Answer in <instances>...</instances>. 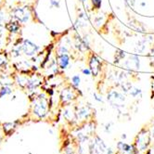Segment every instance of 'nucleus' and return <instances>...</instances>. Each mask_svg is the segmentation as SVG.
I'll use <instances>...</instances> for the list:
<instances>
[{
  "instance_id": "4be33fe9",
  "label": "nucleus",
  "mask_w": 154,
  "mask_h": 154,
  "mask_svg": "<svg viewBox=\"0 0 154 154\" xmlns=\"http://www.w3.org/2000/svg\"><path fill=\"white\" fill-rule=\"evenodd\" d=\"M152 136H153V137H154V128H153V132H152Z\"/></svg>"
},
{
  "instance_id": "39448f33",
  "label": "nucleus",
  "mask_w": 154,
  "mask_h": 154,
  "mask_svg": "<svg viewBox=\"0 0 154 154\" xmlns=\"http://www.w3.org/2000/svg\"><path fill=\"white\" fill-rule=\"evenodd\" d=\"M127 68L137 70L139 69V59L137 56H132L126 62H125Z\"/></svg>"
},
{
  "instance_id": "9d476101",
  "label": "nucleus",
  "mask_w": 154,
  "mask_h": 154,
  "mask_svg": "<svg viewBox=\"0 0 154 154\" xmlns=\"http://www.w3.org/2000/svg\"><path fill=\"white\" fill-rule=\"evenodd\" d=\"M117 147H118L119 149L123 150V151H126V152L130 151L131 149H132L130 145L126 144V143H124V142H119V143H118V145H117Z\"/></svg>"
},
{
  "instance_id": "5701e85b",
  "label": "nucleus",
  "mask_w": 154,
  "mask_h": 154,
  "mask_svg": "<svg viewBox=\"0 0 154 154\" xmlns=\"http://www.w3.org/2000/svg\"><path fill=\"white\" fill-rule=\"evenodd\" d=\"M150 153H151V152H150V150H149V151L147 152V154H150Z\"/></svg>"
},
{
  "instance_id": "f03ea898",
  "label": "nucleus",
  "mask_w": 154,
  "mask_h": 154,
  "mask_svg": "<svg viewBox=\"0 0 154 154\" xmlns=\"http://www.w3.org/2000/svg\"><path fill=\"white\" fill-rule=\"evenodd\" d=\"M13 15L19 21L24 23L29 20V15L30 14H29L28 10L25 8H18L13 10Z\"/></svg>"
},
{
  "instance_id": "ddd939ff",
  "label": "nucleus",
  "mask_w": 154,
  "mask_h": 154,
  "mask_svg": "<svg viewBox=\"0 0 154 154\" xmlns=\"http://www.w3.org/2000/svg\"><path fill=\"white\" fill-rule=\"evenodd\" d=\"M91 3L96 9H98V8H100L102 2H101V0H91Z\"/></svg>"
},
{
  "instance_id": "412c9836",
  "label": "nucleus",
  "mask_w": 154,
  "mask_h": 154,
  "mask_svg": "<svg viewBox=\"0 0 154 154\" xmlns=\"http://www.w3.org/2000/svg\"><path fill=\"white\" fill-rule=\"evenodd\" d=\"M122 137H123V138H126V136H125V135H123Z\"/></svg>"
},
{
  "instance_id": "423d86ee",
  "label": "nucleus",
  "mask_w": 154,
  "mask_h": 154,
  "mask_svg": "<svg viewBox=\"0 0 154 154\" xmlns=\"http://www.w3.org/2000/svg\"><path fill=\"white\" fill-rule=\"evenodd\" d=\"M58 62H59V65L61 69H66L68 67V65L70 63V58L67 54H62V55H60L59 58H58Z\"/></svg>"
},
{
  "instance_id": "0eeeda50",
  "label": "nucleus",
  "mask_w": 154,
  "mask_h": 154,
  "mask_svg": "<svg viewBox=\"0 0 154 154\" xmlns=\"http://www.w3.org/2000/svg\"><path fill=\"white\" fill-rule=\"evenodd\" d=\"M34 112L39 117L44 116V115H45V113H46V105L44 104V103H42V102L39 103V104H37V105H35Z\"/></svg>"
},
{
  "instance_id": "9b49d317",
  "label": "nucleus",
  "mask_w": 154,
  "mask_h": 154,
  "mask_svg": "<svg viewBox=\"0 0 154 154\" xmlns=\"http://www.w3.org/2000/svg\"><path fill=\"white\" fill-rule=\"evenodd\" d=\"M12 92V90L10 89V87L8 86H3L1 89H0V97H2L5 95H8Z\"/></svg>"
},
{
  "instance_id": "aec40b11",
  "label": "nucleus",
  "mask_w": 154,
  "mask_h": 154,
  "mask_svg": "<svg viewBox=\"0 0 154 154\" xmlns=\"http://www.w3.org/2000/svg\"><path fill=\"white\" fill-rule=\"evenodd\" d=\"M3 20H4V17L2 16V14H0V23H1V21H3Z\"/></svg>"
},
{
  "instance_id": "4468645a",
  "label": "nucleus",
  "mask_w": 154,
  "mask_h": 154,
  "mask_svg": "<svg viewBox=\"0 0 154 154\" xmlns=\"http://www.w3.org/2000/svg\"><path fill=\"white\" fill-rule=\"evenodd\" d=\"M60 4L57 0H50V8H60Z\"/></svg>"
},
{
  "instance_id": "20e7f679",
  "label": "nucleus",
  "mask_w": 154,
  "mask_h": 154,
  "mask_svg": "<svg viewBox=\"0 0 154 154\" xmlns=\"http://www.w3.org/2000/svg\"><path fill=\"white\" fill-rule=\"evenodd\" d=\"M89 65H90V70L91 72L94 74V76H97V73L100 71V61L96 56H92L89 61Z\"/></svg>"
},
{
  "instance_id": "6e6552de",
  "label": "nucleus",
  "mask_w": 154,
  "mask_h": 154,
  "mask_svg": "<svg viewBox=\"0 0 154 154\" xmlns=\"http://www.w3.org/2000/svg\"><path fill=\"white\" fill-rule=\"evenodd\" d=\"M6 28L8 31L11 32H17L20 29V24L18 23V21H10L6 25Z\"/></svg>"
},
{
  "instance_id": "f257e3e1",
  "label": "nucleus",
  "mask_w": 154,
  "mask_h": 154,
  "mask_svg": "<svg viewBox=\"0 0 154 154\" xmlns=\"http://www.w3.org/2000/svg\"><path fill=\"white\" fill-rule=\"evenodd\" d=\"M21 49L23 50V52L26 56L32 57L38 51L39 48H38V46L35 45V43L31 42L30 40H24L23 46H21Z\"/></svg>"
},
{
  "instance_id": "1a4fd4ad",
  "label": "nucleus",
  "mask_w": 154,
  "mask_h": 154,
  "mask_svg": "<svg viewBox=\"0 0 154 154\" xmlns=\"http://www.w3.org/2000/svg\"><path fill=\"white\" fill-rule=\"evenodd\" d=\"M61 97L64 101H67V100H72L73 98V94H72V90H69V89H64L62 91V94H61Z\"/></svg>"
},
{
  "instance_id": "6ab92c4d",
  "label": "nucleus",
  "mask_w": 154,
  "mask_h": 154,
  "mask_svg": "<svg viewBox=\"0 0 154 154\" xmlns=\"http://www.w3.org/2000/svg\"><path fill=\"white\" fill-rule=\"evenodd\" d=\"M5 62H6V60L2 59V58H1V56H0V66H1V65H3V64H4Z\"/></svg>"
},
{
  "instance_id": "7ed1b4c3",
  "label": "nucleus",
  "mask_w": 154,
  "mask_h": 154,
  "mask_svg": "<svg viewBox=\"0 0 154 154\" xmlns=\"http://www.w3.org/2000/svg\"><path fill=\"white\" fill-rule=\"evenodd\" d=\"M108 100L111 101L112 105L122 106L123 102L125 101V97H123L121 94L115 91H112L108 95Z\"/></svg>"
},
{
  "instance_id": "a211bd4d",
  "label": "nucleus",
  "mask_w": 154,
  "mask_h": 154,
  "mask_svg": "<svg viewBox=\"0 0 154 154\" xmlns=\"http://www.w3.org/2000/svg\"><path fill=\"white\" fill-rule=\"evenodd\" d=\"M94 97H95V100H97V101H102V98H100V97H97V94H94Z\"/></svg>"
},
{
  "instance_id": "dca6fc26",
  "label": "nucleus",
  "mask_w": 154,
  "mask_h": 154,
  "mask_svg": "<svg viewBox=\"0 0 154 154\" xmlns=\"http://www.w3.org/2000/svg\"><path fill=\"white\" fill-rule=\"evenodd\" d=\"M134 90H135V92L131 91V96H133V97H137V95L138 93H141L140 89H137V88H136V89H134Z\"/></svg>"
},
{
  "instance_id": "f3484780",
  "label": "nucleus",
  "mask_w": 154,
  "mask_h": 154,
  "mask_svg": "<svg viewBox=\"0 0 154 154\" xmlns=\"http://www.w3.org/2000/svg\"><path fill=\"white\" fill-rule=\"evenodd\" d=\"M83 73L85 74V75H90L92 72H91V70L90 69H84L83 70Z\"/></svg>"
},
{
  "instance_id": "f8f14e48",
  "label": "nucleus",
  "mask_w": 154,
  "mask_h": 154,
  "mask_svg": "<svg viewBox=\"0 0 154 154\" xmlns=\"http://www.w3.org/2000/svg\"><path fill=\"white\" fill-rule=\"evenodd\" d=\"M80 81H81V79H80L79 75H74V76H72V84H73V85H74V86H79V85H80Z\"/></svg>"
},
{
  "instance_id": "2eb2a0df",
  "label": "nucleus",
  "mask_w": 154,
  "mask_h": 154,
  "mask_svg": "<svg viewBox=\"0 0 154 154\" xmlns=\"http://www.w3.org/2000/svg\"><path fill=\"white\" fill-rule=\"evenodd\" d=\"M59 53H60V55L67 54V53H68V49L66 48V47H60V50H59Z\"/></svg>"
}]
</instances>
